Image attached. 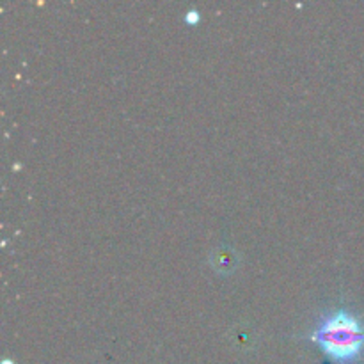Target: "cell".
I'll list each match as a JSON object with an SVG mask.
<instances>
[{
  "label": "cell",
  "instance_id": "6da1fadb",
  "mask_svg": "<svg viewBox=\"0 0 364 364\" xmlns=\"http://www.w3.org/2000/svg\"><path fill=\"white\" fill-rule=\"evenodd\" d=\"M306 340L336 364H355L364 354V323L348 309L338 308L323 313Z\"/></svg>",
  "mask_w": 364,
  "mask_h": 364
},
{
  "label": "cell",
  "instance_id": "7a4b0ae2",
  "mask_svg": "<svg viewBox=\"0 0 364 364\" xmlns=\"http://www.w3.org/2000/svg\"><path fill=\"white\" fill-rule=\"evenodd\" d=\"M238 258L230 247H219L212 252V265L215 267L217 272L230 274L237 267Z\"/></svg>",
  "mask_w": 364,
  "mask_h": 364
},
{
  "label": "cell",
  "instance_id": "3957f363",
  "mask_svg": "<svg viewBox=\"0 0 364 364\" xmlns=\"http://www.w3.org/2000/svg\"><path fill=\"white\" fill-rule=\"evenodd\" d=\"M199 20H201V14H199L198 9H191L185 13V21H187V23L196 25Z\"/></svg>",
  "mask_w": 364,
  "mask_h": 364
},
{
  "label": "cell",
  "instance_id": "277c9868",
  "mask_svg": "<svg viewBox=\"0 0 364 364\" xmlns=\"http://www.w3.org/2000/svg\"><path fill=\"white\" fill-rule=\"evenodd\" d=\"M2 364H14V363H11V361H9V359H6V361H4Z\"/></svg>",
  "mask_w": 364,
  "mask_h": 364
}]
</instances>
